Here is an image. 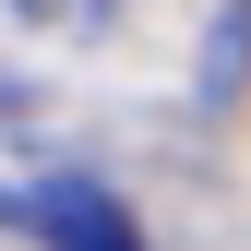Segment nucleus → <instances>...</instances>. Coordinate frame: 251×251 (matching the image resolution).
<instances>
[{"mask_svg":"<svg viewBox=\"0 0 251 251\" xmlns=\"http://www.w3.org/2000/svg\"><path fill=\"white\" fill-rule=\"evenodd\" d=\"M24 227L48 251H144V227L120 215V192H96V179H36V192H24Z\"/></svg>","mask_w":251,"mask_h":251,"instance_id":"obj_1","label":"nucleus"},{"mask_svg":"<svg viewBox=\"0 0 251 251\" xmlns=\"http://www.w3.org/2000/svg\"><path fill=\"white\" fill-rule=\"evenodd\" d=\"M12 12H24V24H48V36H96L108 0H12Z\"/></svg>","mask_w":251,"mask_h":251,"instance_id":"obj_2","label":"nucleus"}]
</instances>
